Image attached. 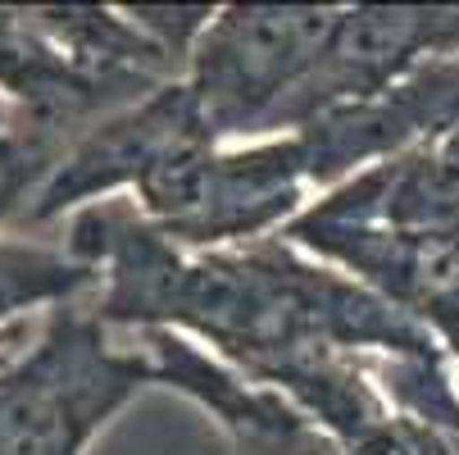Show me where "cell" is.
I'll list each match as a JSON object with an SVG mask.
<instances>
[{
  "label": "cell",
  "instance_id": "7a4b0ae2",
  "mask_svg": "<svg viewBox=\"0 0 459 455\" xmlns=\"http://www.w3.org/2000/svg\"><path fill=\"white\" fill-rule=\"evenodd\" d=\"M342 10L223 5L186 64V87L219 146L282 137V114L309 83Z\"/></svg>",
  "mask_w": 459,
  "mask_h": 455
},
{
  "label": "cell",
  "instance_id": "6da1fadb",
  "mask_svg": "<svg viewBox=\"0 0 459 455\" xmlns=\"http://www.w3.org/2000/svg\"><path fill=\"white\" fill-rule=\"evenodd\" d=\"M151 382L146 351H118L96 305L64 301L41 319L37 342L0 369V455H82Z\"/></svg>",
  "mask_w": 459,
  "mask_h": 455
},
{
  "label": "cell",
  "instance_id": "8992f818",
  "mask_svg": "<svg viewBox=\"0 0 459 455\" xmlns=\"http://www.w3.org/2000/svg\"><path fill=\"white\" fill-rule=\"evenodd\" d=\"M82 292H96V274L64 250V241L0 232V333L32 310L50 314L64 301H82Z\"/></svg>",
  "mask_w": 459,
  "mask_h": 455
},
{
  "label": "cell",
  "instance_id": "52a82bcc",
  "mask_svg": "<svg viewBox=\"0 0 459 455\" xmlns=\"http://www.w3.org/2000/svg\"><path fill=\"white\" fill-rule=\"evenodd\" d=\"M37 333H41V323H37V328H32V323L23 319V323H14V328H5V333H0V369H10L32 342H37Z\"/></svg>",
  "mask_w": 459,
  "mask_h": 455
},
{
  "label": "cell",
  "instance_id": "277c9868",
  "mask_svg": "<svg viewBox=\"0 0 459 455\" xmlns=\"http://www.w3.org/2000/svg\"><path fill=\"white\" fill-rule=\"evenodd\" d=\"M155 382L201 406L246 455H355L273 382L250 378L186 333H142Z\"/></svg>",
  "mask_w": 459,
  "mask_h": 455
},
{
  "label": "cell",
  "instance_id": "5b68a950",
  "mask_svg": "<svg viewBox=\"0 0 459 455\" xmlns=\"http://www.w3.org/2000/svg\"><path fill=\"white\" fill-rule=\"evenodd\" d=\"M305 151L300 137H264V142H232L214 146L201 182V201L182 228L169 237L191 250H241L255 241L282 237L305 214Z\"/></svg>",
  "mask_w": 459,
  "mask_h": 455
},
{
  "label": "cell",
  "instance_id": "3957f363",
  "mask_svg": "<svg viewBox=\"0 0 459 455\" xmlns=\"http://www.w3.org/2000/svg\"><path fill=\"white\" fill-rule=\"evenodd\" d=\"M201 142H214V137H210L205 114L195 105L186 78L164 83L151 96L82 127L19 223L46 228V223L74 219L87 206L118 201L123 191H137L142 178L155 173L169 155L201 146Z\"/></svg>",
  "mask_w": 459,
  "mask_h": 455
}]
</instances>
